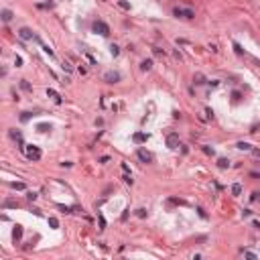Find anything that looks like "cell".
<instances>
[{"label":"cell","instance_id":"obj_24","mask_svg":"<svg viewBox=\"0 0 260 260\" xmlns=\"http://www.w3.org/2000/svg\"><path fill=\"white\" fill-rule=\"evenodd\" d=\"M61 67H63V71H67V73H69V71H73L71 63H67V61H63V65H61Z\"/></svg>","mask_w":260,"mask_h":260},{"label":"cell","instance_id":"obj_17","mask_svg":"<svg viewBox=\"0 0 260 260\" xmlns=\"http://www.w3.org/2000/svg\"><path fill=\"white\" fill-rule=\"evenodd\" d=\"M232 193H234V195H240V193H242V185H240V183H234V185H232Z\"/></svg>","mask_w":260,"mask_h":260},{"label":"cell","instance_id":"obj_39","mask_svg":"<svg viewBox=\"0 0 260 260\" xmlns=\"http://www.w3.org/2000/svg\"><path fill=\"white\" fill-rule=\"evenodd\" d=\"M100 226H102V230L106 228V220H104V216H100Z\"/></svg>","mask_w":260,"mask_h":260},{"label":"cell","instance_id":"obj_10","mask_svg":"<svg viewBox=\"0 0 260 260\" xmlns=\"http://www.w3.org/2000/svg\"><path fill=\"white\" fill-rule=\"evenodd\" d=\"M12 238H14L16 242L22 238V226H14V230H12Z\"/></svg>","mask_w":260,"mask_h":260},{"label":"cell","instance_id":"obj_25","mask_svg":"<svg viewBox=\"0 0 260 260\" xmlns=\"http://www.w3.org/2000/svg\"><path fill=\"white\" fill-rule=\"evenodd\" d=\"M47 222H49V226H51V228H59V222H57V218H49Z\"/></svg>","mask_w":260,"mask_h":260},{"label":"cell","instance_id":"obj_21","mask_svg":"<svg viewBox=\"0 0 260 260\" xmlns=\"http://www.w3.org/2000/svg\"><path fill=\"white\" fill-rule=\"evenodd\" d=\"M8 134H10V138H14V140H22V134H20L18 130H10Z\"/></svg>","mask_w":260,"mask_h":260},{"label":"cell","instance_id":"obj_27","mask_svg":"<svg viewBox=\"0 0 260 260\" xmlns=\"http://www.w3.org/2000/svg\"><path fill=\"white\" fill-rule=\"evenodd\" d=\"M232 98H234V102H236V104H238V102L242 100V93H240V91H234V93H232Z\"/></svg>","mask_w":260,"mask_h":260},{"label":"cell","instance_id":"obj_9","mask_svg":"<svg viewBox=\"0 0 260 260\" xmlns=\"http://www.w3.org/2000/svg\"><path fill=\"white\" fill-rule=\"evenodd\" d=\"M47 96H49V98H53V100H55L57 104H61V102H63V100H61V96H59V93H57L55 89H51V87L47 89Z\"/></svg>","mask_w":260,"mask_h":260},{"label":"cell","instance_id":"obj_22","mask_svg":"<svg viewBox=\"0 0 260 260\" xmlns=\"http://www.w3.org/2000/svg\"><path fill=\"white\" fill-rule=\"evenodd\" d=\"M8 207H18V203L12 201V199H8V201H4V209H8Z\"/></svg>","mask_w":260,"mask_h":260},{"label":"cell","instance_id":"obj_6","mask_svg":"<svg viewBox=\"0 0 260 260\" xmlns=\"http://www.w3.org/2000/svg\"><path fill=\"white\" fill-rule=\"evenodd\" d=\"M167 146H169V148H177V146H181V144H179V134L173 132V134L167 136Z\"/></svg>","mask_w":260,"mask_h":260},{"label":"cell","instance_id":"obj_38","mask_svg":"<svg viewBox=\"0 0 260 260\" xmlns=\"http://www.w3.org/2000/svg\"><path fill=\"white\" fill-rule=\"evenodd\" d=\"M205 114H207V118H214V110H211V108H207Z\"/></svg>","mask_w":260,"mask_h":260},{"label":"cell","instance_id":"obj_35","mask_svg":"<svg viewBox=\"0 0 260 260\" xmlns=\"http://www.w3.org/2000/svg\"><path fill=\"white\" fill-rule=\"evenodd\" d=\"M197 214H199V218H203V220H205V218H207V214H205V211H203V209H201V207H197Z\"/></svg>","mask_w":260,"mask_h":260},{"label":"cell","instance_id":"obj_11","mask_svg":"<svg viewBox=\"0 0 260 260\" xmlns=\"http://www.w3.org/2000/svg\"><path fill=\"white\" fill-rule=\"evenodd\" d=\"M37 130L39 132H49L51 130V124L49 122H41V124H37Z\"/></svg>","mask_w":260,"mask_h":260},{"label":"cell","instance_id":"obj_7","mask_svg":"<svg viewBox=\"0 0 260 260\" xmlns=\"http://www.w3.org/2000/svg\"><path fill=\"white\" fill-rule=\"evenodd\" d=\"M132 140H134L136 144H142V142H146V140H148V134H146V132H134V134H132Z\"/></svg>","mask_w":260,"mask_h":260},{"label":"cell","instance_id":"obj_32","mask_svg":"<svg viewBox=\"0 0 260 260\" xmlns=\"http://www.w3.org/2000/svg\"><path fill=\"white\" fill-rule=\"evenodd\" d=\"M27 197H29V201H35L39 195H37V193H33V191H29V193H27Z\"/></svg>","mask_w":260,"mask_h":260},{"label":"cell","instance_id":"obj_5","mask_svg":"<svg viewBox=\"0 0 260 260\" xmlns=\"http://www.w3.org/2000/svg\"><path fill=\"white\" fill-rule=\"evenodd\" d=\"M136 157L142 161V163H150V161H153V155H150L146 148H138V150H136Z\"/></svg>","mask_w":260,"mask_h":260},{"label":"cell","instance_id":"obj_18","mask_svg":"<svg viewBox=\"0 0 260 260\" xmlns=\"http://www.w3.org/2000/svg\"><path fill=\"white\" fill-rule=\"evenodd\" d=\"M236 146H238L240 150H252V144H248V142H244V140H242V142H238V144H236Z\"/></svg>","mask_w":260,"mask_h":260},{"label":"cell","instance_id":"obj_20","mask_svg":"<svg viewBox=\"0 0 260 260\" xmlns=\"http://www.w3.org/2000/svg\"><path fill=\"white\" fill-rule=\"evenodd\" d=\"M110 53L114 57H118V55H120V47H118V45H110Z\"/></svg>","mask_w":260,"mask_h":260},{"label":"cell","instance_id":"obj_28","mask_svg":"<svg viewBox=\"0 0 260 260\" xmlns=\"http://www.w3.org/2000/svg\"><path fill=\"white\" fill-rule=\"evenodd\" d=\"M136 216H138V218H146V209H144V207L136 209Z\"/></svg>","mask_w":260,"mask_h":260},{"label":"cell","instance_id":"obj_3","mask_svg":"<svg viewBox=\"0 0 260 260\" xmlns=\"http://www.w3.org/2000/svg\"><path fill=\"white\" fill-rule=\"evenodd\" d=\"M18 37H20L22 41H37V35H35L31 29H27V27H22V29L18 31Z\"/></svg>","mask_w":260,"mask_h":260},{"label":"cell","instance_id":"obj_12","mask_svg":"<svg viewBox=\"0 0 260 260\" xmlns=\"http://www.w3.org/2000/svg\"><path fill=\"white\" fill-rule=\"evenodd\" d=\"M150 67H153V59H144L142 63H140V69H142V71H148Z\"/></svg>","mask_w":260,"mask_h":260},{"label":"cell","instance_id":"obj_13","mask_svg":"<svg viewBox=\"0 0 260 260\" xmlns=\"http://www.w3.org/2000/svg\"><path fill=\"white\" fill-rule=\"evenodd\" d=\"M244 258H246V260H258L256 252H252V250H244Z\"/></svg>","mask_w":260,"mask_h":260},{"label":"cell","instance_id":"obj_14","mask_svg":"<svg viewBox=\"0 0 260 260\" xmlns=\"http://www.w3.org/2000/svg\"><path fill=\"white\" fill-rule=\"evenodd\" d=\"M218 167L220 169H230V161L228 159H218Z\"/></svg>","mask_w":260,"mask_h":260},{"label":"cell","instance_id":"obj_30","mask_svg":"<svg viewBox=\"0 0 260 260\" xmlns=\"http://www.w3.org/2000/svg\"><path fill=\"white\" fill-rule=\"evenodd\" d=\"M122 179H124L128 185H132V175H130V173H124V177H122Z\"/></svg>","mask_w":260,"mask_h":260},{"label":"cell","instance_id":"obj_31","mask_svg":"<svg viewBox=\"0 0 260 260\" xmlns=\"http://www.w3.org/2000/svg\"><path fill=\"white\" fill-rule=\"evenodd\" d=\"M234 49H236V53H238V55H242V53H244V49H242V47H240L238 43H234Z\"/></svg>","mask_w":260,"mask_h":260},{"label":"cell","instance_id":"obj_29","mask_svg":"<svg viewBox=\"0 0 260 260\" xmlns=\"http://www.w3.org/2000/svg\"><path fill=\"white\" fill-rule=\"evenodd\" d=\"M29 118H31V112H22V114H20V120H22V122H27Z\"/></svg>","mask_w":260,"mask_h":260},{"label":"cell","instance_id":"obj_1","mask_svg":"<svg viewBox=\"0 0 260 260\" xmlns=\"http://www.w3.org/2000/svg\"><path fill=\"white\" fill-rule=\"evenodd\" d=\"M91 29H93V33H98V35H102V37H108L110 35V27L106 25L104 20H96L91 25Z\"/></svg>","mask_w":260,"mask_h":260},{"label":"cell","instance_id":"obj_33","mask_svg":"<svg viewBox=\"0 0 260 260\" xmlns=\"http://www.w3.org/2000/svg\"><path fill=\"white\" fill-rule=\"evenodd\" d=\"M118 6L124 8V10H130V4H128V2H118Z\"/></svg>","mask_w":260,"mask_h":260},{"label":"cell","instance_id":"obj_34","mask_svg":"<svg viewBox=\"0 0 260 260\" xmlns=\"http://www.w3.org/2000/svg\"><path fill=\"white\" fill-rule=\"evenodd\" d=\"M14 65H16V67H20V65H22V57H18V55H16V57H14Z\"/></svg>","mask_w":260,"mask_h":260},{"label":"cell","instance_id":"obj_26","mask_svg":"<svg viewBox=\"0 0 260 260\" xmlns=\"http://www.w3.org/2000/svg\"><path fill=\"white\" fill-rule=\"evenodd\" d=\"M195 83H197V85H201V83H205V77H203L201 73H197V75H195Z\"/></svg>","mask_w":260,"mask_h":260},{"label":"cell","instance_id":"obj_4","mask_svg":"<svg viewBox=\"0 0 260 260\" xmlns=\"http://www.w3.org/2000/svg\"><path fill=\"white\" fill-rule=\"evenodd\" d=\"M120 77H122V75L118 73V71H106V73H104V81H106V83H118V81H120Z\"/></svg>","mask_w":260,"mask_h":260},{"label":"cell","instance_id":"obj_16","mask_svg":"<svg viewBox=\"0 0 260 260\" xmlns=\"http://www.w3.org/2000/svg\"><path fill=\"white\" fill-rule=\"evenodd\" d=\"M10 187H12V189H16V191H22V189H27V185H25V183H20V181H18V183H16V181H14V183H10Z\"/></svg>","mask_w":260,"mask_h":260},{"label":"cell","instance_id":"obj_40","mask_svg":"<svg viewBox=\"0 0 260 260\" xmlns=\"http://www.w3.org/2000/svg\"><path fill=\"white\" fill-rule=\"evenodd\" d=\"M252 153H254L256 159H260V148H252Z\"/></svg>","mask_w":260,"mask_h":260},{"label":"cell","instance_id":"obj_19","mask_svg":"<svg viewBox=\"0 0 260 260\" xmlns=\"http://www.w3.org/2000/svg\"><path fill=\"white\" fill-rule=\"evenodd\" d=\"M193 16H195V12L191 8H183V18H193Z\"/></svg>","mask_w":260,"mask_h":260},{"label":"cell","instance_id":"obj_23","mask_svg":"<svg viewBox=\"0 0 260 260\" xmlns=\"http://www.w3.org/2000/svg\"><path fill=\"white\" fill-rule=\"evenodd\" d=\"M203 153H205L207 157H214V155H216V150L211 148V146H203Z\"/></svg>","mask_w":260,"mask_h":260},{"label":"cell","instance_id":"obj_2","mask_svg":"<svg viewBox=\"0 0 260 260\" xmlns=\"http://www.w3.org/2000/svg\"><path fill=\"white\" fill-rule=\"evenodd\" d=\"M25 155H27L31 161H39V159H41V150H39L35 144H27V150H25Z\"/></svg>","mask_w":260,"mask_h":260},{"label":"cell","instance_id":"obj_37","mask_svg":"<svg viewBox=\"0 0 260 260\" xmlns=\"http://www.w3.org/2000/svg\"><path fill=\"white\" fill-rule=\"evenodd\" d=\"M242 216H244V218H250V216H252V211H250V209H244V211H242Z\"/></svg>","mask_w":260,"mask_h":260},{"label":"cell","instance_id":"obj_15","mask_svg":"<svg viewBox=\"0 0 260 260\" xmlns=\"http://www.w3.org/2000/svg\"><path fill=\"white\" fill-rule=\"evenodd\" d=\"M20 89H25V91H33V85H31L27 79H20Z\"/></svg>","mask_w":260,"mask_h":260},{"label":"cell","instance_id":"obj_36","mask_svg":"<svg viewBox=\"0 0 260 260\" xmlns=\"http://www.w3.org/2000/svg\"><path fill=\"white\" fill-rule=\"evenodd\" d=\"M250 199H252V201H258V199H260V193H258V191H254V193H252V197H250Z\"/></svg>","mask_w":260,"mask_h":260},{"label":"cell","instance_id":"obj_8","mask_svg":"<svg viewBox=\"0 0 260 260\" xmlns=\"http://www.w3.org/2000/svg\"><path fill=\"white\" fill-rule=\"evenodd\" d=\"M0 16H2L4 22H10V20H12V12H10L8 8H2V10H0Z\"/></svg>","mask_w":260,"mask_h":260}]
</instances>
